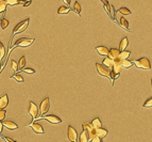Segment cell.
Segmentation results:
<instances>
[{"label":"cell","mask_w":152,"mask_h":142,"mask_svg":"<svg viewBox=\"0 0 152 142\" xmlns=\"http://www.w3.org/2000/svg\"><path fill=\"white\" fill-rule=\"evenodd\" d=\"M119 23H120V26H121V27H124V29H127L128 31H130V28H129V21L126 19V18L121 17V18H120Z\"/></svg>","instance_id":"20"},{"label":"cell","mask_w":152,"mask_h":142,"mask_svg":"<svg viewBox=\"0 0 152 142\" xmlns=\"http://www.w3.org/2000/svg\"><path fill=\"white\" fill-rule=\"evenodd\" d=\"M128 44H129V40L128 37H124L122 40L120 41V44H119V50L120 51H122L124 49L128 47Z\"/></svg>","instance_id":"17"},{"label":"cell","mask_w":152,"mask_h":142,"mask_svg":"<svg viewBox=\"0 0 152 142\" xmlns=\"http://www.w3.org/2000/svg\"><path fill=\"white\" fill-rule=\"evenodd\" d=\"M79 140H80V142H87V141H89V137H88L87 130L83 129L82 134H81L80 137H79Z\"/></svg>","instance_id":"16"},{"label":"cell","mask_w":152,"mask_h":142,"mask_svg":"<svg viewBox=\"0 0 152 142\" xmlns=\"http://www.w3.org/2000/svg\"><path fill=\"white\" fill-rule=\"evenodd\" d=\"M2 124H3V127H7V128H9L10 130H15L18 128V125L12 121H3Z\"/></svg>","instance_id":"13"},{"label":"cell","mask_w":152,"mask_h":142,"mask_svg":"<svg viewBox=\"0 0 152 142\" xmlns=\"http://www.w3.org/2000/svg\"><path fill=\"white\" fill-rule=\"evenodd\" d=\"M5 114H7V111H5L4 109H1V108H0V121L4 120V118H5Z\"/></svg>","instance_id":"34"},{"label":"cell","mask_w":152,"mask_h":142,"mask_svg":"<svg viewBox=\"0 0 152 142\" xmlns=\"http://www.w3.org/2000/svg\"><path fill=\"white\" fill-rule=\"evenodd\" d=\"M96 67L98 73L100 74L101 76H104V77H108L112 80V71L110 69L108 66L104 64H100V63H96Z\"/></svg>","instance_id":"3"},{"label":"cell","mask_w":152,"mask_h":142,"mask_svg":"<svg viewBox=\"0 0 152 142\" xmlns=\"http://www.w3.org/2000/svg\"><path fill=\"white\" fill-rule=\"evenodd\" d=\"M83 129H86L88 133V137H89V140L93 142H100L102 139L96 134V128L93 126L92 123H86V124H83L82 125Z\"/></svg>","instance_id":"1"},{"label":"cell","mask_w":152,"mask_h":142,"mask_svg":"<svg viewBox=\"0 0 152 142\" xmlns=\"http://www.w3.org/2000/svg\"><path fill=\"white\" fill-rule=\"evenodd\" d=\"M92 124H93V126L95 127V128H99V127H101V121H100V119L99 118H96V119H94L92 121Z\"/></svg>","instance_id":"24"},{"label":"cell","mask_w":152,"mask_h":142,"mask_svg":"<svg viewBox=\"0 0 152 142\" xmlns=\"http://www.w3.org/2000/svg\"><path fill=\"white\" fill-rule=\"evenodd\" d=\"M33 42H34V39H27V37H20V39H18V40L15 42V44H14V46L15 47H28V46H30V45L32 44Z\"/></svg>","instance_id":"7"},{"label":"cell","mask_w":152,"mask_h":142,"mask_svg":"<svg viewBox=\"0 0 152 142\" xmlns=\"http://www.w3.org/2000/svg\"><path fill=\"white\" fill-rule=\"evenodd\" d=\"M28 111H29V113L31 114L33 121H35L36 119L38 118V114H40V108H38V107H37V106H36L33 101H30V103H29Z\"/></svg>","instance_id":"6"},{"label":"cell","mask_w":152,"mask_h":142,"mask_svg":"<svg viewBox=\"0 0 152 142\" xmlns=\"http://www.w3.org/2000/svg\"><path fill=\"white\" fill-rule=\"evenodd\" d=\"M150 107H152V97L148 98L144 104V108H150Z\"/></svg>","instance_id":"33"},{"label":"cell","mask_w":152,"mask_h":142,"mask_svg":"<svg viewBox=\"0 0 152 142\" xmlns=\"http://www.w3.org/2000/svg\"><path fill=\"white\" fill-rule=\"evenodd\" d=\"M96 134L98 135L101 139H103L108 136V130L102 128V127H99V128H96Z\"/></svg>","instance_id":"15"},{"label":"cell","mask_w":152,"mask_h":142,"mask_svg":"<svg viewBox=\"0 0 152 142\" xmlns=\"http://www.w3.org/2000/svg\"><path fill=\"white\" fill-rule=\"evenodd\" d=\"M96 49H97V51H98V53L101 55V56H108V48H106L105 46H98Z\"/></svg>","instance_id":"18"},{"label":"cell","mask_w":152,"mask_h":142,"mask_svg":"<svg viewBox=\"0 0 152 142\" xmlns=\"http://www.w3.org/2000/svg\"><path fill=\"white\" fill-rule=\"evenodd\" d=\"M9 104V97H8V94H4L0 97V108L1 109H4Z\"/></svg>","instance_id":"14"},{"label":"cell","mask_w":152,"mask_h":142,"mask_svg":"<svg viewBox=\"0 0 152 142\" xmlns=\"http://www.w3.org/2000/svg\"><path fill=\"white\" fill-rule=\"evenodd\" d=\"M2 129H3V124H2V122L0 121V137H1V138H2V135H1Z\"/></svg>","instance_id":"36"},{"label":"cell","mask_w":152,"mask_h":142,"mask_svg":"<svg viewBox=\"0 0 152 142\" xmlns=\"http://www.w3.org/2000/svg\"><path fill=\"white\" fill-rule=\"evenodd\" d=\"M137 69H151V63L149 61L148 58H141L138 60H135L133 62Z\"/></svg>","instance_id":"4"},{"label":"cell","mask_w":152,"mask_h":142,"mask_svg":"<svg viewBox=\"0 0 152 142\" xmlns=\"http://www.w3.org/2000/svg\"><path fill=\"white\" fill-rule=\"evenodd\" d=\"M29 21H30V19H29V18H27V19H24L22 21L18 23V25H16V26H15V28H14V30H13L12 37H14V35H16L17 33L24 32V30L28 28Z\"/></svg>","instance_id":"5"},{"label":"cell","mask_w":152,"mask_h":142,"mask_svg":"<svg viewBox=\"0 0 152 142\" xmlns=\"http://www.w3.org/2000/svg\"><path fill=\"white\" fill-rule=\"evenodd\" d=\"M73 11L78 14V15H80V13H81V5L80 3L78 2V1H76L75 2V5H73Z\"/></svg>","instance_id":"27"},{"label":"cell","mask_w":152,"mask_h":142,"mask_svg":"<svg viewBox=\"0 0 152 142\" xmlns=\"http://www.w3.org/2000/svg\"><path fill=\"white\" fill-rule=\"evenodd\" d=\"M22 71H24V73H27V74H34L35 73V71L33 69H30V67H27V69H22Z\"/></svg>","instance_id":"35"},{"label":"cell","mask_w":152,"mask_h":142,"mask_svg":"<svg viewBox=\"0 0 152 142\" xmlns=\"http://www.w3.org/2000/svg\"><path fill=\"white\" fill-rule=\"evenodd\" d=\"M120 64H121V66H122V69H129V67H131V66H132L133 62L129 61L128 59H121Z\"/></svg>","instance_id":"19"},{"label":"cell","mask_w":152,"mask_h":142,"mask_svg":"<svg viewBox=\"0 0 152 142\" xmlns=\"http://www.w3.org/2000/svg\"><path fill=\"white\" fill-rule=\"evenodd\" d=\"M11 64H12V69L15 71V72H17L18 69H19V66H18V63H17L15 60H12L11 61Z\"/></svg>","instance_id":"32"},{"label":"cell","mask_w":152,"mask_h":142,"mask_svg":"<svg viewBox=\"0 0 152 142\" xmlns=\"http://www.w3.org/2000/svg\"><path fill=\"white\" fill-rule=\"evenodd\" d=\"M67 137L68 139L72 142H76L77 138H78V134H77L76 129L72 126H68V131H67Z\"/></svg>","instance_id":"10"},{"label":"cell","mask_w":152,"mask_h":142,"mask_svg":"<svg viewBox=\"0 0 152 142\" xmlns=\"http://www.w3.org/2000/svg\"><path fill=\"white\" fill-rule=\"evenodd\" d=\"M1 1H2V2H5V0H0V2H1Z\"/></svg>","instance_id":"39"},{"label":"cell","mask_w":152,"mask_h":142,"mask_svg":"<svg viewBox=\"0 0 152 142\" xmlns=\"http://www.w3.org/2000/svg\"><path fill=\"white\" fill-rule=\"evenodd\" d=\"M119 53H120V50H119V49L111 48V49H108V58H111L112 60H115V59H117V58H119Z\"/></svg>","instance_id":"12"},{"label":"cell","mask_w":152,"mask_h":142,"mask_svg":"<svg viewBox=\"0 0 152 142\" xmlns=\"http://www.w3.org/2000/svg\"><path fill=\"white\" fill-rule=\"evenodd\" d=\"M7 5L8 4L5 3V2H0V14H3V13H5V11H7Z\"/></svg>","instance_id":"30"},{"label":"cell","mask_w":152,"mask_h":142,"mask_svg":"<svg viewBox=\"0 0 152 142\" xmlns=\"http://www.w3.org/2000/svg\"><path fill=\"white\" fill-rule=\"evenodd\" d=\"M118 13H120L121 15H130L131 14V11L127 8H120L118 10Z\"/></svg>","instance_id":"26"},{"label":"cell","mask_w":152,"mask_h":142,"mask_svg":"<svg viewBox=\"0 0 152 142\" xmlns=\"http://www.w3.org/2000/svg\"><path fill=\"white\" fill-rule=\"evenodd\" d=\"M40 119H45V120H47L49 123H52V124H59V123L62 122V120H61L59 117L54 115V114H48V115H44V114H43L42 117H40Z\"/></svg>","instance_id":"9"},{"label":"cell","mask_w":152,"mask_h":142,"mask_svg":"<svg viewBox=\"0 0 152 142\" xmlns=\"http://www.w3.org/2000/svg\"><path fill=\"white\" fill-rule=\"evenodd\" d=\"M68 12H70V9L68 8V7H65V5H62L61 8H59L57 10V14H67Z\"/></svg>","instance_id":"21"},{"label":"cell","mask_w":152,"mask_h":142,"mask_svg":"<svg viewBox=\"0 0 152 142\" xmlns=\"http://www.w3.org/2000/svg\"><path fill=\"white\" fill-rule=\"evenodd\" d=\"M18 66H19V69H22L26 66V57L24 56L20 58L19 62H18Z\"/></svg>","instance_id":"28"},{"label":"cell","mask_w":152,"mask_h":142,"mask_svg":"<svg viewBox=\"0 0 152 142\" xmlns=\"http://www.w3.org/2000/svg\"><path fill=\"white\" fill-rule=\"evenodd\" d=\"M9 24H10V21L5 17H2L0 19V27H1V29H5L9 26Z\"/></svg>","instance_id":"22"},{"label":"cell","mask_w":152,"mask_h":142,"mask_svg":"<svg viewBox=\"0 0 152 142\" xmlns=\"http://www.w3.org/2000/svg\"><path fill=\"white\" fill-rule=\"evenodd\" d=\"M4 56H5V48H4V45L2 44V42L0 41V61L3 59Z\"/></svg>","instance_id":"25"},{"label":"cell","mask_w":152,"mask_h":142,"mask_svg":"<svg viewBox=\"0 0 152 142\" xmlns=\"http://www.w3.org/2000/svg\"><path fill=\"white\" fill-rule=\"evenodd\" d=\"M114 61V63H113L112 65V83L113 81L115 80L118 76H119V74L121 73V71H122V66H121V64H120V61H121V59L120 58H117V59H115Z\"/></svg>","instance_id":"2"},{"label":"cell","mask_w":152,"mask_h":142,"mask_svg":"<svg viewBox=\"0 0 152 142\" xmlns=\"http://www.w3.org/2000/svg\"><path fill=\"white\" fill-rule=\"evenodd\" d=\"M29 126L35 131V134H44V128H43V126L40 125V123L33 121L30 123V125Z\"/></svg>","instance_id":"11"},{"label":"cell","mask_w":152,"mask_h":142,"mask_svg":"<svg viewBox=\"0 0 152 142\" xmlns=\"http://www.w3.org/2000/svg\"><path fill=\"white\" fill-rule=\"evenodd\" d=\"M2 138L5 140V141H9V142H14V140L13 139H11V138H8V137H2Z\"/></svg>","instance_id":"37"},{"label":"cell","mask_w":152,"mask_h":142,"mask_svg":"<svg viewBox=\"0 0 152 142\" xmlns=\"http://www.w3.org/2000/svg\"><path fill=\"white\" fill-rule=\"evenodd\" d=\"M113 63H114V61H113L111 58H108V57L105 58V59L103 60V64L106 65V66H108V67H110V66H112Z\"/></svg>","instance_id":"29"},{"label":"cell","mask_w":152,"mask_h":142,"mask_svg":"<svg viewBox=\"0 0 152 142\" xmlns=\"http://www.w3.org/2000/svg\"><path fill=\"white\" fill-rule=\"evenodd\" d=\"M11 78H14L15 80L17 81V82H24V78H22V76H20L19 74H14Z\"/></svg>","instance_id":"31"},{"label":"cell","mask_w":152,"mask_h":142,"mask_svg":"<svg viewBox=\"0 0 152 142\" xmlns=\"http://www.w3.org/2000/svg\"><path fill=\"white\" fill-rule=\"evenodd\" d=\"M151 87H152V79H151Z\"/></svg>","instance_id":"40"},{"label":"cell","mask_w":152,"mask_h":142,"mask_svg":"<svg viewBox=\"0 0 152 142\" xmlns=\"http://www.w3.org/2000/svg\"><path fill=\"white\" fill-rule=\"evenodd\" d=\"M131 55V53L130 51H128V50H122V51H120V53H119V58L120 59H128L129 58V56Z\"/></svg>","instance_id":"23"},{"label":"cell","mask_w":152,"mask_h":142,"mask_svg":"<svg viewBox=\"0 0 152 142\" xmlns=\"http://www.w3.org/2000/svg\"><path fill=\"white\" fill-rule=\"evenodd\" d=\"M49 109H50V99H49V97H46L44 98V101H42V103H40V113L43 115V114L47 113Z\"/></svg>","instance_id":"8"},{"label":"cell","mask_w":152,"mask_h":142,"mask_svg":"<svg viewBox=\"0 0 152 142\" xmlns=\"http://www.w3.org/2000/svg\"><path fill=\"white\" fill-rule=\"evenodd\" d=\"M63 1H64V3H66L67 5H69V4H70V1H71V0H63Z\"/></svg>","instance_id":"38"}]
</instances>
